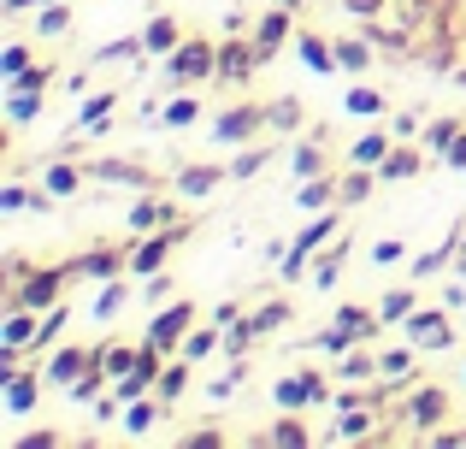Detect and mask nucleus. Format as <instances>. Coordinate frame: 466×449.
Here are the masks:
<instances>
[{
  "label": "nucleus",
  "instance_id": "4468645a",
  "mask_svg": "<svg viewBox=\"0 0 466 449\" xmlns=\"http://www.w3.org/2000/svg\"><path fill=\"white\" fill-rule=\"evenodd\" d=\"M296 54L313 77H337V36H319V30H296Z\"/></svg>",
  "mask_w": 466,
  "mask_h": 449
},
{
  "label": "nucleus",
  "instance_id": "ddd939ff",
  "mask_svg": "<svg viewBox=\"0 0 466 449\" xmlns=\"http://www.w3.org/2000/svg\"><path fill=\"white\" fill-rule=\"evenodd\" d=\"M95 367V349H83V343H71V349H54V355H47V384H54V391H71V384L83 379V372Z\"/></svg>",
  "mask_w": 466,
  "mask_h": 449
},
{
  "label": "nucleus",
  "instance_id": "4d7b16f0",
  "mask_svg": "<svg viewBox=\"0 0 466 449\" xmlns=\"http://www.w3.org/2000/svg\"><path fill=\"white\" fill-rule=\"evenodd\" d=\"M342 12H349V18H360V24H372V18H384L390 12V0H337Z\"/></svg>",
  "mask_w": 466,
  "mask_h": 449
},
{
  "label": "nucleus",
  "instance_id": "864d4df0",
  "mask_svg": "<svg viewBox=\"0 0 466 449\" xmlns=\"http://www.w3.org/2000/svg\"><path fill=\"white\" fill-rule=\"evenodd\" d=\"M242 379H248V372H242V361H230V372H218V379L207 384V396H213V403H225V396L242 391Z\"/></svg>",
  "mask_w": 466,
  "mask_h": 449
},
{
  "label": "nucleus",
  "instance_id": "cd10ccee",
  "mask_svg": "<svg viewBox=\"0 0 466 449\" xmlns=\"http://www.w3.org/2000/svg\"><path fill=\"white\" fill-rule=\"evenodd\" d=\"M384 372H378V355L372 349H349V355L337 361V384H378Z\"/></svg>",
  "mask_w": 466,
  "mask_h": 449
},
{
  "label": "nucleus",
  "instance_id": "dca6fc26",
  "mask_svg": "<svg viewBox=\"0 0 466 449\" xmlns=\"http://www.w3.org/2000/svg\"><path fill=\"white\" fill-rule=\"evenodd\" d=\"M420 172H425V148L420 142H396V148L384 154V166H378L384 184H408V178H420Z\"/></svg>",
  "mask_w": 466,
  "mask_h": 449
},
{
  "label": "nucleus",
  "instance_id": "a18cd8bd",
  "mask_svg": "<svg viewBox=\"0 0 466 449\" xmlns=\"http://www.w3.org/2000/svg\"><path fill=\"white\" fill-rule=\"evenodd\" d=\"M195 118H201V101H195V95H171V101L159 107V125L166 130H183V125H195Z\"/></svg>",
  "mask_w": 466,
  "mask_h": 449
},
{
  "label": "nucleus",
  "instance_id": "72a5a7b5",
  "mask_svg": "<svg viewBox=\"0 0 466 449\" xmlns=\"http://www.w3.org/2000/svg\"><path fill=\"white\" fill-rule=\"evenodd\" d=\"M413 355H420L413 343H390V349H378V372H384L390 384H408V379H413Z\"/></svg>",
  "mask_w": 466,
  "mask_h": 449
},
{
  "label": "nucleus",
  "instance_id": "de8ad7c7",
  "mask_svg": "<svg viewBox=\"0 0 466 449\" xmlns=\"http://www.w3.org/2000/svg\"><path fill=\"white\" fill-rule=\"evenodd\" d=\"M35 30H42V42L66 36V30H71V0H47V6L35 12Z\"/></svg>",
  "mask_w": 466,
  "mask_h": 449
},
{
  "label": "nucleus",
  "instance_id": "5fc2aeb1",
  "mask_svg": "<svg viewBox=\"0 0 466 449\" xmlns=\"http://www.w3.org/2000/svg\"><path fill=\"white\" fill-rule=\"evenodd\" d=\"M177 444H183V449H225L230 438H225V432H218V426H195V432H183Z\"/></svg>",
  "mask_w": 466,
  "mask_h": 449
},
{
  "label": "nucleus",
  "instance_id": "0eeeda50",
  "mask_svg": "<svg viewBox=\"0 0 466 449\" xmlns=\"http://www.w3.org/2000/svg\"><path fill=\"white\" fill-rule=\"evenodd\" d=\"M195 320H201V308H195L189 296L166 301V308L154 313V325H148V343H159V349H166V355H177V349H183V337L195 332Z\"/></svg>",
  "mask_w": 466,
  "mask_h": 449
},
{
  "label": "nucleus",
  "instance_id": "58836bf2",
  "mask_svg": "<svg viewBox=\"0 0 466 449\" xmlns=\"http://www.w3.org/2000/svg\"><path fill=\"white\" fill-rule=\"evenodd\" d=\"M289 172H296V178H319V172H330V154L319 148V142H296V148H289Z\"/></svg>",
  "mask_w": 466,
  "mask_h": 449
},
{
  "label": "nucleus",
  "instance_id": "bf43d9fd",
  "mask_svg": "<svg viewBox=\"0 0 466 449\" xmlns=\"http://www.w3.org/2000/svg\"><path fill=\"white\" fill-rule=\"evenodd\" d=\"M54 83V66H30L24 77H12V89H47Z\"/></svg>",
  "mask_w": 466,
  "mask_h": 449
},
{
  "label": "nucleus",
  "instance_id": "69168bd1",
  "mask_svg": "<svg viewBox=\"0 0 466 449\" xmlns=\"http://www.w3.org/2000/svg\"><path fill=\"white\" fill-rule=\"evenodd\" d=\"M443 166H455V172H466V130H461V137H455V148L443 154Z\"/></svg>",
  "mask_w": 466,
  "mask_h": 449
},
{
  "label": "nucleus",
  "instance_id": "bb28decb",
  "mask_svg": "<svg viewBox=\"0 0 466 449\" xmlns=\"http://www.w3.org/2000/svg\"><path fill=\"white\" fill-rule=\"evenodd\" d=\"M137 355H142V343H118V337L95 343V361L106 367V379H125V372H137Z\"/></svg>",
  "mask_w": 466,
  "mask_h": 449
},
{
  "label": "nucleus",
  "instance_id": "423d86ee",
  "mask_svg": "<svg viewBox=\"0 0 466 449\" xmlns=\"http://www.w3.org/2000/svg\"><path fill=\"white\" fill-rule=\"evenodd\" d=\"M401 332H408V343L420 349V355H437V349L455 343V325H449V308L437 301V308H413L408 320H401Z\"/></svg>",
  "mask_w": 466,
  "mask_h": 449
},
{
  "label": "nucleus",
  "instance_id": "338daca9",
  "mask_svg": "<svg viewBox=\"0 0 466 449\" xmlns=\"http://www.w3.org/2000/svg\"><path fill=\"white\" fill-rule=\"evenodd\" d=\"M272 6H289V12H301V6H308V0H272Z\"/></svg>",
  "mask_w": 466,
  "mask_h": 449
},
{
  "label": "nucleus",
  "instance_id": "79ce46f5",
  "mask_svg": "<svg viewBox=\"0 0 466 449\" xmlns=\"http://www.w3.org/2000/svg\"><path fill=\"white\" fill-rule=\"evenodd\" d=\"M461 130H466L461 118H431V125H425V137H420V148H431L437 160H443V154L455 148V137H461Z\"/></svg>",
  "mask_w": 466,
  "mask_h": 449
},
{
  "label": "nucleus",
  "instance_id": "5701e85b",
  "mask_svg": "<svg viewBox=\"0 0 466 449\" xmlns=\"http://www.w3.org/2000/svg\"><path fill=\"white\" fill-rule=\"evenodd\" d=\"M254 444H266V449H308V444H319V432H308L301 420H289V408H284V420H272V432H260Z\"/></svg>",
  "mask_w": 466,
  "mask_h": 449
},
{
  "label": "nucleus",
  "instance_id": "4c0bfd02",
  "mask_svg": "<svg viewBox=\"0 0 466 449\" xmlns=\"http://www.w3.org/2000/svg\"><path fill=\"white\" fill-rule=\"evenodd\" d=\"M66 325H71V308H66V301H54V308L42 313V332H35V343H30V349H35V355H47V349L66 337Z\"/></svg>",
  "mask_w": 466,
  "mask_h": 449
},
{
  "label": "nucleus",
  "instance_id": "c756f323",
  "mask_svg": "<svg viewBox=\"0 0 466 449\" xmlns=\"http://www.w3.org/2000/svg\"><path fill=\"white\" fill-rule=\"evenodd\" d=\"M296 201H301V208H308V213H325V208H342V201H337V178H330V172H319V178H301V189H296Z\"/></svg>",
  "mask_w": 466,
  "mask_h": 449
},
{
  "label": "nucleus",
  "instance_id": "393cba45",
  "mask_svg": "<svg viewBox=\"0 0 466 449\" xmlns=\"http://www.w3.org/2000/svg\"><path fill=\"white\" fill-rule=\"evenodd\" d=\"M171 408L159 403V396H137V403H125V420H118V426L130 432V438H148L154 432V420H166Z\"/></svg>",
  "mask_w": 466,
  "mask_h": 449
},
{
  "label": "nucleus",
  "instance_id": "f03ea898",
  "mask_svg": "<svg viewBox=\"0 0 466 449\" xmlns=\"http://www.w3.org/2000/svg\"><path fill=\"white\" fill-rule=\"evenodd\" d=\"M66 284H71L66 260H59V266H24V272L6 284V308H35V313H47L54 301H66Z\"/></svg>",
  "mask_w": 466,
  "mask_h": 449
},
{
  "label": "nucleus",
  "instance_id": "9d476101",
  "mask_svg": "<svg viewBox=\"0 0 466 449\" xmlns=\"http://www.w3.org/2000/svg\"><path fill=\"white\" fill-rule=\"evenodd\" d=\"M89 178L95 184H118V189H137V196H148L154 189V172L142 160H118V154H101V160H89Z\"/></svg>",
  "mask_w": 466,
  "mask_h": 449
},
{
  "label": "nucleus",
  "instance_id": "0e129e2a",
  "mask_svg": "<svg viewBox=\"0 0 466 449\" xmlns=\"http://www.w3.org/2000/svg\"><path fill=\"white\" fill-rule=\"evenodd\" d=\"M59 432H30V438H18V449H54Z\"/></svg>",
  "mask_w": 466,
  "mask_h": 449
},
{
  "label": "nucleus",
  "instance_id": "1a4fd4ad",
  "mask_svg": "<svg viewBox=\"0 0 466 449\" xmlns=\"http://www.w3.org/2000/svg\"><path fill=\"white\" fill-rule=\"evenodd\" d=\"M296 18H301V12H289V6H266L260 18H254L248 36H254V47H260V66L284 54V42H296Z\"/></svg>",
  "mask_w": 466,
  "mask_h": 449
},
{
  "label": "nucleus",
  "instance_id": "09e8293b",
  "mask_svg": "<svg viewBox=\"0 0 466 449\" xmlns=\"http://www.w3.org/2000/svg\"><path fill=\"white\" fill-rule=\"evenodd\" d=\"M125 301H130V284H125V278H106V284H101V296H95V320H118V308H125Z\"/></svg>",
  "mask_w": 466,
  "mask_h": 449
},
{
  "label": "nucleus",
  "instance_id": "13d9d810",
  "mask_svg": "<svg viewBox=\"0 0 466 449\" xmlns=\"http://www.w3.org/2000/svg\"><path fill=\"white\" fill-rule=\"evenodd\" d=\"M401 254H408V249H401V237H384V242H372V266H396Z\"/></svg>",
  "mask_w": 466,
  "mask_h": 449
},
{
  "label": "nucleus",
  "instance_id": "603ef678",
  "mask_svg": "<svg viewBox=\"0 0 466 449\" xmlns=\"http://www.w3.org/2000/svg\"><path fill=\"white\" fill-rule=\"evenodd\" d=\"M35 59H30V42H6V54H0V77H24V71H30Z\"/></svg>",
  "mask_w": 466,
  "mask_h": 449
},
{
  "label": "nucleus",
  "instance_id": "f704fd0d",
  "mask_svg": "<svg viewBox=\"0 0 466 449\" xmlns=\"http://www.w3.org/2000/svg\"><path fill=\"white\" fill-rule=\"evenodd\" d=\"M342 107H349L354 118H390V101H384V89H372V83H354V89L342 95Z\"/></svg>",
  "mask_w": 466,
  "mask_h": 449
},
{
  "label": "nucleus",
  "instance_id": "6ab92c4d",
  "mask_svg": "<svg viewBox=\"0 0 466 449\" xmlns=\"http://www.w3.org/2000/svg\"><path fill=\"white\" fill-rule=\"evenodd\" d=\"M272 403L289 408V414H296V408H313V379H308V367L278 372V379H272Z\"/></svg>",
  "mask_w": 466,
  "mask_h": 449
},
{
  "label": "nucleus",
  "instance_id": "412c9836",
  "mask_svg": "<svg viewBox=\"0 0 466 449\" xmlns=\"http://www.w3.org/2000/svg\"><path fill=\"white\" fill-rule=\"evenodd\" d=\"M35 332H42V313L35 308H6V320H0V343L6 349H30Z\"/></svg>",
  "mask_w": 466,
  "mask_h": 449
},
{
  "label": "nucleus",
  "instance_id": "9b49d317",
  "mask_svg": "<svg viewBox=\"0 0 466 449\" xmlns=\"http://www.w3.org/2000/svg\"><path fill=\"white\" fill-rule=\"evenodd\" d=\"M71 278H95V284H106V278H125L130 272V249H83L66 260Z\"/></svg>",
  "mask_w": 466,
  "mask_h": 449
},
{
  "label": "nucleus",
  "instance_id": "a211bd4d",
  "mask_svg": "<svg viewBox=\"0 0 466 449\" xmlns=\"http://www.w3.org/2000/svg\"><path fill=\"white\" fill-rule=\"evenodd\" d=\"M372 59H378V42H372V36H337V66H342V77H366V71H372Z\"/></svg>",
  "mask_w": 466,
  "mask_h": 449
},
{
  "label": "nucleus",
  "instance_id": "c9c22d12",
  "mask_svg": "<svg viewBox=\"0 0 466 449\" xmlns=\"http://www.w3.org/2000/svg\"><path fill=\"white\" fill-rule=\"evenodd\" d=\"M47 107V89H6V125H30Z\"/></svg>",
  "mask_w": 466,
  "mask_h": 449
},
{
  "label": "nucleus",
  "instance_id": "a878e982",
  "mask_svg": "<svg viewBox=\"0 0 466 449\" xmlns=\"http://www.w3.org/2000/svg\"><path fill=\"white\" fill-rule=\"evenodd\" d=\"M142 42H148V59H166L171 47L183 42V24L171 18V12H159V18H148V24H142Z\"/></svg>",
  "mask_w": 466,
  "mask_h": 449
},
{
  "label": "nucleus",
  "instance_id": "37998d69",
  "mask_svg": "<svg viewBox=\"0 0 466 449\" xmlns=\"http://www.w3.org/2000/svg\"><path fill=\"white\" fill-rule=\"evenodd\" d=\"M289 313H296V308H289V296H272V301H260V308H254L248 313V320H254V332H284V325H289Z\"/></svg>",
  "mask_w": 466,
  "mask_h": 449
},
{
  "label": "nucleus",
  "instance_id": "a19ab883",
  "mask_svg": "<svg viewBox=\"0 0 466 449\" xmlns=\"http://www.w3.org/2000/svg\"><path fill=\"white\" fill-rule=\"evenodd\" d=\"M95 66H113V59H148V42H142V30L137 36H118V42H106V47H95Z\"/></svg>",
  "mask_w": 466,
  "mask_h": 449
},
{
  "label": "nucleus",
  "instance_id": "4be33fe9",
  "mask_svg": "<svg viewBox=\"0 0 466 449\" xmlns=\"http://www.w3.org/2000/svg\"><path fill=\"white\" fill-rule=\"evenodd\" d=\"M349 249H354L349 237H337L330 249H319V254H313V272H308V284H319V290H330V284H337V278H342V266H349Z\"/></svg>",
  "mask_w": 466,
  "mask_h": 449
},
{
  "label": "nucleus",
  "instance_id": "e2e57ef3",
  "mask_svg": "<svg viewBox=\"0 0 466 449\" xmlns=\"http://www.w3.org/2000/svg\"><path fill=\"white\" fill-rule=\"evenodd\" d=\"M443 308H449V313H461V308H466V278H455V284L443 290Z\"/></svg>",
  "mask_w": 466,
  "mask_h": 449
},
{
  "label": "nucleus",
  "instance_id": "ea45409f",
  "mask_svg": "<svg viewBox=\"0 0 466 449\" xmlns=\"http://www.w3.org/2000/svg\"><path fill=\"white\" fill-rule=\"evenodd\" d=\"M272 154H278L272 142H266V148H242V154H237V166H230V184H254V178L272 166Z\"/></svg>",
  "mask_w": 466,
  "mask_h": 449
},
{
  "label": "nucleus",
  "instance_id": "f3484780",
  "mask_svg": "<svg viewBox=\"0 0 466 449\" xmlns=\"http://www.w3.org/2000/svg\"><path fill=\"white\" fill-rule=\"evenodd\" d=\"M461 237H466V225H455L437 249H425V254H413V266H408V278H437L443 266H455V254H461Z\"/></svg>",
  "mask_w": 466,
  "mask_h": 449
},
{
  "label": "nucleus",
  "instance_id": "39448f33",
  "mask_svg": "<svg viewBox=\"0 0 466 449\" xmlns=\"http://www.w3.org/2000/svg\"><path fill=\"white\" fill-rule=\"evenodd\" d=\"M254 137H266V107L260 101H237V107H225V113H213V142L248 148Z\"/></svg>",
  "mask_w": 466,
  "mask_h": 449
},
{
  "label": "nucleus",
  "instance_id": "774afa93",
  "mask_svg": "<svg viewBox=\"0 0 466 449\" xmlns=\"http://www.w3.org/2000/svg\"><path fill=\"white\" fill-rule=\"evenodd\" d=\"M461 384H466V367H461Z\"/></svg>",
  "mask_w": 466,
  "mask_h": 449
},
{
  "label": "nucleus",
  "instance_id": "2f4dec72",
  "mask_svg": "<svg viewBox=\"0 0 466 449\" xmlns=\"http://www.w3.org/2000/svg\"><path fill=\"white\" fill-rule=\"evenodd\" d=\"M218 349H225V325L213 320V325H195V332L183 337V349H177V355H189L195 367H201V361H207V355H218Z\"/></svg>",
  "mask_w": 466,
  "mask_h": 449
},
{
  "label": "nucleus",
  "instance_id": "f257e3e1",
  "mask_svg": "<svg viewBox=\"0 0 466 449\" xmlns=\"http://www.w3.org/2000/svg\"><path fill=\"white\" fill-rule=\"evenodd\" d=\"M213 71H218V42L213 36H183V42L166 54V83L171 89H201V83H213Z\"/></svg>",
  "mask_w": 466,
  "mask_h": 449
},
{
  "label": "nucleus",
  "instance_id": "e433bc0d",
  "mask_svg": "<svg viewBox=\"0 0 466 449\" xmlns=\"http://www.w3.org/2000/svg\"><path fill=\"white\" fill-rule=\"evenodd\" d=\"M266 130H278V137L301 130V101H296V95H278V101H266Z\"/></svg>",
  "mask_w": 466,
  "mask_h": 449
},
{
  "label": "nucleus",
  "instance_id": "b1692460",
  "mask_svg": "<svg viewBox=\"0 0 466 449\" xmlns=\"http://www.w3.org/2000/svg\"><path fill=\"white\" fill-rule=\"evenodd\" d=\"M183 201V196H177ZM177 201H159V196H137V208H130V230H159V225H171L177 219Z\"/></svg>",
  "mask_w": 466,
  "mask_h": 449
},
{
  "label": "nucleus",
  "instance_id": "8fccbe9b",
  "mask_svg": "<svg viewBox=\"0 0 466 449\" xmlns=\"http://www.w3.org/2000/svg\"><path fill=\"white\" fill-rule=\"evenodd\" d=\"M413 308H420V296H413V290H390V296H378V313H384V325H401Z\"/></svg>",
  "mask_w": 466,
  "mask_h": 449
},
{
  "label": "nucleus",
  "instance_id": "6e6552de",
  "mask_svg": "<svg viewBox=\"0 0 466 449\" xmlns=\"http://www.w3.org/2000/svg\"><path fill=\"white\" fill-rule=\"evenodd\" d=\"M401 420L413 426V438H431V432L449 420V391H443V384H425V391H413L408 403H401Z\"/></svg>",
  "mask_w": 466,
  "mask_h": 449
},
{
  "label": "nucleus",
  "instance_id": "680f3d73",
  "mask_svg": "<svg viewBox=\"0 0 466 449\" xmlns=\"http://www.w3.org/2000/svg\"><path fill=\"white\" fill-rule=\"evenodd\" d=\"M142 296H148V301H171V278H166V272H154L148 284H142Z\"/></svg>",
  "mask_w": 466,
  "mask_h": 449
},
{
  "label": "nucleus",
  "instance_id": "6e6d98bb",
  "mask_svg": "<svg viewBox=\"0 0 466 449\" xmlns=\"http://www.w3.org/2000/svg\"><path fill=\"white\" fill-rule=\"evenodd\" d=\"M24 208H35L30 184H6V189H0V213H24Z\"/></svg>",
  "mask_w": 466,
  "mask_h": 449
},
{
  "label": "nucleus",
  "instance_id": "3c124183",
  "mask_svg": "<svg viewBox=\"0 0 466 449\" xmlns=\"http://www.w3.org/2000/svg\"><path fill=\"white\" fill-rule=\"evenodd\" d=\"M106 384H113V379H106V367H101V361H95V367H89V372H83V379H77V384H71V391H66V396H71V403H95V396H101V391H106Z\"/></svg>",
  "mask_w": 466,
  "mask_h": 449
},
{
  "label": "nucleus",
  "instance_id": "20e7f679",
  "mask_svg": "<svg viewBox=\"0 0 466 449\" xmlns=\"http://www.w3.org/2000/svg\"><path fill=\"white\" fill-rule=\"evenodd\" d=\"M254 71H260V47H254V36H237V30H230L225 42H218V71H213V83H218V89H248Z\"/></svg>",
  "mask_w": 466,
  "mask_h": 449
},
{
  "label": "nucleus",
  "instance_id": "f8f14e48",
  "mask_svg": "<svg viewBox=\"0 0 466 449\" xmlns=\"http://www.w3.org/2000/svg\"><path fill=\"white\" fill-rule=\"evenodd\" d=\"M42 384H47V372H12V379H0V408H6L12 420H24V414H35V403H42Z\"/></svg>",
  "mask_w": 466,
  "mask_h": 449
},
{
  "label": "nucleus",
  "instance_id": "2eb2a0df",
  "mask_svg": "<svg viewBox=\"0 0 466 449\" xmlns=\"http://www.w3.org/2000/svg\"><path fill=\"white\" fill-rule=\"evenodd\" d=\"M218 184H230V172H225V166H213V160H195V166H183V172H177V184H171V189H177L183 201H207Z\"/></svg>",
  "mask_w": 466,
  "mask_h": 449
},
{
  "label": "nucleus",
  "instance_id": "c03bdc74",
  "mask_svg": "<svg viewBox=\"0 0 466 449\" xmlns=\"http://www.w3.org/2000/svg\"><path fill=\"white\" fill-rule=\"evenodd\" d=\"M254 337H260V332H254V320H248V313L225 320V355H230V361H242V355L254 349Z\"/></svg>",
  "mask_w": 466,
  "mask_h": 449
},
{
  "label": "nucleus",
  "instance_id": "052dcab7",
  "mask_svg": "<svg viewBox=\"0 0 466 449\" xmlns=\"http://www.w3.org/2000/svg\"><path fill=\"white\" fill-rule=\"evenodd\" d=\"M390 130H396V142H420V113H396Z\"/></svg>",
  "mask_w": 466,
  "mask_h": 449
},
{
  "label": "nucleus",
  "instance_id": "473e14b6",
  "mask_svg": "<svg viewBox=\"0 0 466 449\" xmlns=\"http://www.w3.org/2000/svg\"><path fill=\"white\" fill-rule=\"evenodd\" d=\"M396 148V130H366V137H354V148H349V166H384V154Z\"/></svg>",
  "mask_w": 466,
  "mask_h": 449
},
{
  "label": "nucleus",
  "instance_id": "7ed1b4c3",
  "mask_svg": "<svg viewBox=\"0 0 466 449\" xmlns=\"http://www.w3.org/2000/svg\"><path fill=\"white\" fill-rule=\"evenodd\" d=\"M177 242H189V225H183V219H171V225H159V230H142V237L130 242V278L166 272V260H171Z\"/></svg>",
  "mask_w": 466,
  "mask_h": 449
},
{
  "label": "nucleus",
  "instance_id": "7c9ffc66",
  "mask_svg": "<svg viewBox=\"0 0 466 449\" xmlns=\"http://www.w3.org/2000/svg\"><path fill=\"white\" fill-rule=\"evenodd\" d=\"M42 189H47V196H59V201H71V196L83 189V172H77L71 160H59V154H54V160H47V172H42Z\"/></svg>",
  "mask_w": 466,
  "mask_h": 449
},
{
  "label": "nucleus",
  "instance_id": "c85d7f7f",
  "mask_svg": "<svg viewBox=\"0 0 466 449\" xmlns=\"http://www.w3.org/2000/svg\"><path fill=\"white\" fill-rule=\"evenodd\" d=\"M189 367H195L189 355L166 361V372H159V384H154V396H159L166 408H177V403H183V391H189Z\"/></svg>",
  "mask_w": 466,
  "mask_h": 449
},
{
  "label": "nucleus",
  "instance_id": "49530a36",
  "mask_svg": "<svg viewBox=\"0 0 466 449\" xmlns=\"http://www.w3.org/2000/svg\"><path fill=\"white\" fill-rule=\"evenodd\" d=\"M308 343L319 349V355H330V361H342V355H349V349H354V343H360V337H354V332H349V325H337V320H330V332H319V337H308Z\"/></svg>",
  "mask_w": 466,
  "mask_h": 449
},
{
  "label": "nucleus",
  "instance_id": "aec40b11",
  "mask_svg": "<svg viewBox=\"0 0 466 449\" xmlns=\"http://www.w3.org/2000/svg\"><path fill=\"white\" fill-rule=\"evenodd\" d=\"M378 184H384V178H378V166H349V172L337 178V201H342V208H360V201H372Z\"/></svg>",
  "mask_w": 466,
  "mask_h": 449
}]
</instances>
